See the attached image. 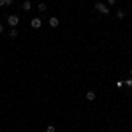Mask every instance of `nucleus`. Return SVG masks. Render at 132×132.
Wrapping results in <instances>:
<instances>
[{
    "instance_id": "f257e3e1",
    "label": "nucleus",
    "mask_w": 132,
    "mask_h": 132,
    "mask_svg": "<svg viewBox=\"0 0 132 132\" xmlns=\"http://www.w3.org/2000/svg\"><path fill=\"white\" fill-rule=\"evenodd\" d=\"M18 23H20V18H18L16 14H11V16L7 18V25H9V27H12V28H14Z\"/></svg>"
},
{
    "instance_id": "f03ea898",
    "label": "nucleus",
    "mask_w": 132,
    "mask_h": 132,
    "mask_svg": "<svg viewBox=\"0 0 132 132\" xmlns=\"http://www.w3.org/2000/svg\"><path fill=\"white\" fill-rule=\"evenodd\" d=\"M95 9H97L99 12H102V14H109V9H107V5H104L102 2H97V4H95Z\"/></svg>"
},
{
    "instance_id": "7ed1b4c3",
    "label": "nucleus",
    "mask_w": 132,
    "mask_h": 132,
    "mask_svg": "<svg viewBox=\"0 0 132 132\" xmlns=\"http://www.w3.org/2000/svg\"><path fill=\"white\" fill-rule=\"evenodd\" d=\"M30 25H32V28L37 30V28H41V27H42V21H41L39 18H33L32 21H30Z\"/></svg>"
},
{
    "instance_id": "20e7f679",
    "label": "nucleus",
    "mask_w": 132,
    "mask_h": 132,
    "mask_svg": "<svg viewBox=\"0 0 132 132\" xmlns=\"http://www.w3.org/2000/svg\"><path fill=\"white\" fill-rule=\"evenodd\" d=\"M58 23H60V21H58V18H55V16H53V18H49V27H51V28H56V27H58Z\"/></svg>"
},
{
    "instance_id": "39448f33",
    "label": "nucleus",
    "mask_w": 132,
    "mask_h": 132,
    "mask_svg": "<svg viewBox=\"0 0 132 132\" xmlns=\"http://www.w3.org/2000/svg\"><path fill=\"white\" fill-rule=\"evenodd\" d=\"M21 9H23V11H30V9H32V2H30V0H25L23 5H21Z\"/></svg>"
},
{
    "instance_id": "423d86ee",
    "label": "nucleus",
    "mask_w": 132,
    "mask_h": 132,
    "mask_svg": "<svg viewBox=\"0 0 132 132\" xmlns=\"http://www.w3.org/2000/svg\"><path fill=\"white\" fill-rule=\"evenodd\" d=\"M85 97H86L88 100H95V97H97V95H95V92H92V90H90V92H88Z\"/></svg>"
},
{
    "instance_id": "0eeeda50",
    "label": "nucleus",
    "mask_w": 132,
    "mask_h": 132,
    "mask_svg": "<svg viewBox=\"0 0 132 132\" xmlns=\"http://www.w3.org/2000/svg\"><path fill=\"white\" fill-rule=\"evenodd\" d=\"M125 16H127V12H125V11H116V18H118V20H123Z\"/></svg>"
},
{
    "instance_id": "6e6552de",
    "label": "nucleus",
    "mask_w": 132,
    "mask_h": 132,
    "mask_svg": "<svg viewBox=\"0 0 132 132\" xmlns=\"http://www.w3.org/2000/svg\"><path fill=\"white\" fill-rule=\"evenodd\" d=\"M9 37H12V39H14V37H18V30H16V28H11V32H9Z\"/></svg>"
},
{
    "instance_id": "1a4fd4ad",
    "label": "nucleus",
    "mask_w": 132,
    "mask_h": 132,
    "mask_svg": "<svg viewBox=\"0 0 132 132\" xmlns=\"http://www.w3.org/2000/svg\"><path fill=\"white\" fill-rule=\"evenodd\" d=\"M46 9H48L46 4H39V11H41V12H46Z\"/></svg>"
},
{
    "instance_id": "9d476101",
    "label": "nucleus",
    "mask_w": 132,
    "mask_h": 132,
    "mask_svg": "<svg viewBox=\"0 0 132 132\" xmlns=\"http://www.w3.org/2000/svg\"><path fill=\"white\" fill-rule=\"evenodd\" d=\"M123 85L130 88V86H132V78H129V79H125V81H123Z\"/></svg>"
},
{
    "instance_id": "9b49d317",
    "label": "nucleus",
    "mask_w": 132,
    "mask_h": 132,
    "mask_svg": "<svg viewBox=\"0 0 132 132\" xmlns=\"http://www.w3.org/2000/svg\"><path fill=\"white\" fill-rule=\"evenodd\" d=\"M46 132H55V127H53V125H48V127H46Z\"/></svg>"
},
{
    "instance_id": "f8f14e48",
    "label": "nucleus",
    "mask_w": 132,
    "mask_h": 132,
    "mask_svg": "<svg viewBox=\"0 0 132 132\" xmlns=\"http://www.w3.org/2000/svg\"><path fill=\"white\" fill-rule=\"evenodd\" d=\"M5 5V0H0V7H4Z\"/></svg>"
},
{
    "instance_id": "ddd939ff",
    "label": "nucleus",
    "mask_w": 132,
    "mask_h": 132,
    "mask_svg": "<svg viewBox=\"0 0 132 132\" xmlns=\"http://www.w3.org/2000/svg\"><path fill=\"white\" fill-rule=\"evenodd\" d=\"M12 4V0H5V5H11Z\"/></svg>"
},
{
    "instance_id": "4468645a",
    "label": "nucleus",
    "mask_w": 132,
    "mask_h": 132,
    "mask_svg": "<svg viewBox=\"0 0 132 132\" xmlns=\"http://www.w3.org/2000/svg\"><path fill=\"white\" fill-rule=\"evenodd\" d=\"M115 2H116V0H107V4H115Z\"/></svg>"
},
{
    "instance_id": "2eb2a0df",
    "label": "nucleus",
    "mask_w": 132,
    "mask_h": 132,
    "mask_svg": "<svg viewBox=\"0 0 132 132\" xmlns=\"http://www.w3.org/2000/svg\"><path fill=\"white\" fill-rule=\"evenodd\" d=\"M4 32V25H0V33Z\"/></svg>"
},
{
    "instance_id": "dca6fc26",
    "label": "nucleus",
    "mask_w": 132,
    "mask_h": 132,
    "mask_svg": "<svg viewBox=\"0 0 132 132\" xmlns=\"http://www.w3.org/2000/svg\"><path fill=\"white\" fill-rule=\"evenodd\" d=\"M130 78H132V69H130Z\"/></svg>"
}]
</instances>
